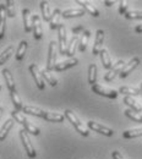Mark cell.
I'll return each instance as SVG.
<instances>
[{
  "label": "cell",
  "mask_w": 142,
  "mask_h": 159,
  "mask_svg": "<svg viewBox=\"0 0 142 159\" xmlns=\"http://www.w3.org/2000/svg\"><path fill=\"white\" fill-rule=\"evenodd\" d=\"M0 89H1V86H0Z\"/></svg>",
  "instance_id": "obj_46"
},
{
  "label": "cell",
  "mask_w": 142,
  "mask_h": 159,
  "mask_svg": "<svg viewBox=\"0 0 142 159\" xmlns=\"http://www.w3.org/2000/svg\"><path fill=\"white\" fill-rule=\"evenodd\" d=\"M30 72H31V75L33 76V79H34V82L37 83V87L43 91L44 88H45V83H44V80L42 77V72L41 70H39V67H38V65L37 64H31L30 65Z\"/></svg>",
  "instance_id": "obj_7"
},
{
  "label": "cell",
  "mask_w": 142,
  "mask_h": 159,
  "mask_svg": "<svg viewBox=\"0 0 142 159\" xmlns=\"http://www.w3.org/2000/svg\"><path fill=\"white\" fill-rule=\"evenodd\" d=\"M80 32H85V27H83L82 25H80V26H77V27H74V28H72V33H74L75 36H77Z\"/></svg>",
  "instance_id": "obj_40"
},
{
  "label": "cell",
  "mask_w": 142,
  "mask_h": 159,
  "mask_svg": "<svg viewBox=\"0 0 142 159\" xmlns=\"http://www.w3.org/2000/svg\"><path fill=\"white\" fill-rule=\"evenodd\" d=\"M103 42H104V31L103 30H98L97 33H96V40H94L93 50H92V54L93 55H98L101 53Z\"/></svg>",
  "instance_id": "obj_11"
},
{
  "label": "cell",
  "mask_w": 142,
  "mask_h": 159,
  "mask_svg": "<svg viewBox=\"0 0 142 159\" xmlns=\"http://www.w3.org/2000/svg\"><path fill=\"white\" fill-rule=\"evenodd\" d=\"M119 93H122V94H125V96L131 97V96H137V94H140V89L134 88V87H127V86H124V87H120Z\"/></svg>",
  "instance_id": "obj_32"
},
{
  "label": "cell",
  "mask_w": 142,
  "mask_h": 159,
  "mask_svg": "<svg viewBox=\"0 0 142 159\" xmlns=\"http://www.w3.org/2000/svg\"><path fill=\"white\" fill-rule=\"evenodd\" d=\"M140 93L142 94V83H141V86H140Z\"/></svg>",
  "instance_id": "obj_45"
},
{
  "label": "cell",
  "mask_w": 142,
  "mask_h": 159,
  "mask_svg": "<svg viewBox=\"0 0 142 159\" xmlns=\"http://www.w3.org/2000/svg\"><path fill=\"white\" fill-rule=\"evenodd\" d=\"M2 75H4V79H5V82H6V86L9 88L10 92H15L16 88H15V81H14V77L11 75V72L7 70V69H4L2 70Z\"/></svg>",
  "instance_id": "obj_18"
},
{
  "label": "cell",
  "mask_w": 142,
  "mask_h": 159,
  "mask_svg": "<svg viewBox=\"0 0 142 159\" xmlns=\"http://www.w3.org/2000/svg\"><path fill=\"white\" fill-rule=\"evenodd\" d=\"M10 97H11V100L14 103V107H15V110L16 111H20L23 109V105H22V100H21L19 93L15 91V92H10Z\"/></svg>",
  "instance_id": "obj_28"
},
{
  "label": "cell",
  "mask_w": 142,
  "mask_h": 159,
  "mask_svg": "<svg viewBox=\"0 0 142 159\" xmlns=\"http://www.w3.org/2000/svg\"><path fill=\"white\" fill-rule=\"evenodd\" d=\"M135 32L136 33H142V25H139L135 27Z\"/></svg>",
  "instance_id": "obj_42"
},
{
  "label": "cell",
  "mask_w": 142,
  "mask_h": 159,
  "mask_svg": "<svg viewBox=\"0 0 142 159\" xmlns=\"http://www.w3.org/2000/svg\"><path fill=\"white\" fill-rule=\"evenodd\" d=\"M76 2L79 4V5H81L82 9L86 11V12H88L89 15H92V16H94V17H98L99 16V11L93 6V5H91L88 1H83V0H76Z\"/></svg>",
  "instance_id": "obj_14"
},
{
  "label": "cell",
  "mask_w": 142,
  "mask_h": 159,
  "mask_svg": "<svg viewBox=\"0 0 142 159\" xmlns=\"http://www.w3.org/2000/svg\"><path fill=\"white\" fill-rule=\"evenodd\" d=\"M41 11L42 15H43V20L45 21H50V17H52V12H50V9H49V4L47 1H41Z\"/></svg>",
  "instance_id": "obj_30"
},
{
  "label": "cell",
  "mask_w": 142,
  "mask_h": 159,
  "mask_svg": "<svg viewBox=\"0 0 142 159\" xmlns=\"http://www.w3.org/2000/svg\"><path fill=\"white\" fill-rule=\"evenodd\" d=\"M113 4H114V1H108V0H105V1H104V5H105V6H108V7H109V6H112Z\"/></svg>",
  "instance_id": "obj_43"
},
{
  "label": "cell",
  "mask_w": 142,
  "mask_h": 159,
  "mask_svg": "<svg viewBox=\"0 0 142 159\" xmlns=\"http://www.w3.org/2000/svg\"><path fill=\"white\" fill-rule=\"evenodd\" d=\"M87 126H88V129H91V130H93V131H96V132H98V134H101V135L108 136V137H110V136L114 135V131H113L112 129L105 127V126H103V125L96 122V121H92V120L87 122Z\"/></svg>",
  "instance_id": "obj_8"
},
{
  "label": "cell",
  "mask_w": 142,
  "mask_h": 159,
  "mask_svg": "<svg viewBox=\"0 0 142 159\" xmlns=\"http://www.w3.org/2000/svg\"><path fill=\"white\" fill-rule=\"evenodd\" d=\"M88 83L91 86H94L97 83V65L91 64L88 66Z\"/></svg>",
  "instance_id": "obj_23"
},
{
  "label": "cell",
  "mask_w": 142,
  "mask_h": 159,
  "mask_svg": "<svg viewBox=\"0 0 142 159\" xmlns=\"http://www.w3.org/2000/svg\"><path fill=\"white\" fill-rule=\"evenodd\" d=\"M80 43V40H79V37L77 36H74L71 40H70V43H69V45H67V50H66V55L71 59L74 55H75V53H76V47H77V44Z\"/></svg>",
  "instance_id": "obj_21"
},
{
  "label": "cell",
  "mask_w": 142,
  "mask_h": 159,
  "mask_svg": "<svg viewBox=\"0 0 142 159\" xmlns=\"http://www.w3.org/2000/svg\"><path fill=\"white\" fill-rule=\"evenodd\" d=\"M79 64V60L76 59V58H71V59L66 60V61H62L60 64H57V66H55V71H58V72H60V71H65V70H67V69H70V67H74V66H76Z\"/></svg>",
  "instance_id": "obj_13"
},
{
  "label": "cell",
  "mask_w": 142,
  "mask_h": 159,
  "mask_svg": "<svg viewBox=\"0 0 142 159\" xmlns=\"http://www.w3.org/2000/svg\"><path fill=\"white\" fill-rule=\"evenodd\" d=\"M6 7L5 5H0V39L4 38L5 36V30H6Z\"/></svg>",
  "instance_id": "obj_12"
},
{
  "label": "cell",
  "mask_w": 142,
  "mask_h": 159,
  "mask_svg": "<svg viewBox=\"0 0 142 159\" xmlns=\"http://www.w3.org/2000/svg\"><path fill=\"white\" fill-rule=\"evenodd\" d=\"M64 113H65V115H64V116L69 120V122H71V125L76 129V131H77V132H80L82 136H85V137H87V136L89 135V131H88V130L82 125V122L80 121V119L76 116V114H75L74 111H71V110L66 109Z\"/></svg>",
  "instance_id": "obj_1"
},
{
  "label": "cell",
  "mask_w": 142,
  "mask_h": 159,
  "mask_svg": "<svg viewBox=\"0 0 142 159\" xmlns=\"http://www.w3.org/2000/svg\"><path fill=\"white\" fill-rule=\"evenodd\" d=\"M139 65H140V59H139V58H132V59L129 61V64H125L124 69H122L121 72H120V77H121V79L127 77Z\"/></svg>",
  "instance_id": "obj_9"
},
{
  "label": "cell",
  "mask_w": 142,
  "mask_h": 159,
  "mask_svg": "<svg viewBox=\"0 0 142 159\" xmlns=\"http://www.w3.org/2000/svg\"><path fill=\"white\" fill-rule=\"evenodd\" d=\"M57 66V42L52 40L49 44V49H48V59H47V71H52L54 70Z\"/></svg>",
  "instance_id": "obj_2"
},
{
  "label": "cell",
  "mask_w": 142,
  "mask_h": 159,
  "mask_svg": "<svg viewBox=\"0 0 142 159\" xmlns=\"http://www.w3.org/2000/svg\"><path fill=\"white\" fill-rule=\"evenodd\" d=\"M32 30H33V36L34 39L39 40L43 36V31H42V25L39 15H33L32 16Z\"/></svg>",
  "instance_id": "obj_10"
},
{
  "label": "cell",
  "mask_w": 142,
  "mask_h": 159,
  "mask_svg": "<svg viewBox=\"0 0 142 159\" xmlns=\"http://www.w3.org/2000/svg\"><path fill=\"white\" fill-rule=\"evenodd\" d=\"M22 126H23V130H25L27 134H31V135H34V136H38V135L41 134L39 129L36 127L34 125H32V124H31L30 121H27V120H26V122H25Z\"/></svg>",
  "instance_id": "obj_31"
},
{
  "label": "cell",
  "mask_w": 142,
  "mask_h": 159,
  "mask_svg": "<svg viewBox=\"0 0 142 159\" xmlns=\"http://www.w3.org/2000/svg\"><path fill=\"white\" fill-rule=\"evenodd\" d=\"M124 66H125V61H124V60H119V61H118L115 65H113V67L105 74L104 81H105V82H112L118 75H120V72H121V70L124 69Z\"/></svg>",
  "instance_id": "obj_6"
},
{
  "label": "cell",
  "mask_w": 142,
  "mask_h": 159,
  "mask_svg": "<svg viewBox=\"0 0 142 159\" xmlns=\"http://www.w3.org/2000/svg\"><path fill=\"white\" fill-rule=\"evenodd\" d=\"M11 115H12V118H14V120H16L19 124H21V125H23L25 122H26V118L21 114L20 111H16V110H14L12 113H11Z\"/></svg>",
  "instance_id": "obj_38"
},
{
  "label": "cell",
  "mask_w": 142,
  "mask_h": 159,
  "mask_svg": "<svg viewBox=\"0 0 142 159\" xmlns=\"http://www.w3.org/2000/svg\"><path fill=\"white\" fill-rule=\"evenodd\" d=\"M42 72V77L44 81H47V83H49L52 87H55L57 84H58V81L55 77H53L52 76V74L49 72V71H47V70H44V71H41Z\"/></svg>",
  "instance_id": "obj_34"
},
{
  "label": "cell",
  "mask_w": 142,
  "mask_h": 159,
  "mask_svg": "<svg viewBox=\"0 0 142 159\" xmlns=\"http://www.w3.org/2000/svg\"><path fill=\"white\" fill-rule=\"evenodd\" d=\"M125 116H127L129 119L134 120L135 122H142V115L141 114H139V113H135V111H132L131 109H127V110H125Z\"/></svg>",
  "instance_id": "obj_35"
},
{
  "label": "cell",
  "mask_w": 142,
  "mask_h": 159,
  "mask_svg": "<svg viewBox=\"0 0 142 159\" xmlns=\"http://www.w3.org/2000/svg\"><path fill=\"white\" fill-rule=\"evenodd\" d=\"M43 119L50 121V122H62L65 116L62 114H59V113H47Z\"/></svg>",
  "instance_id": "obj_27"
},
{
  "label": "cell",
  "mask_w": 142,
  "mask_h": 159,
  "mask_svg": "<svg viewBox=\"0 0 142 159\" xmlns=\"http://www.w3.org/2000/svg\"><path fill=\"white\" fill-rule=\"evenodd\" d=\"M86 15V11L83 9H69L61 12V16L65 19H72V17H81Z\"/></svg>",
  "instance_id": "obj_15"
},
{
  "label": "cell",
  "mask_w": 142,
  "mask_h": 159,
  "mask_svg": "<svg viewBox=\"0 0 142 159\" xmlns=\"http://www.w3.org/2000/svg\"><path fill=\"white\" fill-rule=\"evenodd\" d=\"M22 17H23V26H25V32H31L32 31V20H31V15H30V10L28 9H23L22 10Z\"/></svg>",
  "instance_id": "obj_22"
},
{
  "label": "cell",
  "mask_w": 142,
  "mask_h": 159,
  "mask_svg": "<svg viewBox=\"0 0 142 159\" xmlns=\"http://www.w3.org/2000/svg\"><path fill=\"white\" fill-rule=\"evenodd\" d=\"M58 37H59V53L61 55H66L67 50V36H66V28L64 25L59 26L58 28Z\"/></svg>",
  "instance_id": "obj_4"
},
{
  "label": "cell",
  "mask_w": 142,
  "mask_h": 159,
  "mask_svg": "<svg viewBox=\"0 0 142 159\" xmlns=\"http://www.w3.org/2000/svg\"><path fill=\"white\" fill-rule=\"evenodd\" d=\"M142 136V129H134V130H127L122 134L124 139H136Z\"/></svg>",
  "instance_id": "obj_33"
},
{
  "label": "cell",
  "mask_w": 142,
  "mask_h": 159,
  "mask_svg": "<svg viewBox=\"0 0 142 159\" xmlns=\"http://www.w3.org/2000/svg\"><path fill=\"white\" fill-rule=\"evenodd\" d=\"M20 139L22 144H23V147H25V149H26V152H27V156L30 158H36L37 152L33 148V146L31 143V139H30V136H28V134L25 130H21L20 131Z\"/></svg>",
  "instance_id": "obj_3"
},
{
  "label": "cell",
  "mask_w": 142,
  "mask_h": 159,
  "mask_svg": "<svg viewBox=\"0 0 142 159\" xmlns=\"http://www.w3.org/2000/svg\"><path fill=\"white\" fill-rule=\"evenodd\" d=\"M23 113H27L30 115H33V116H38V118H44V115L47 114V111L42 110L39 108H36V107H30V105H26L23 107Z\"/></svg>",
  "instance_id": "obj_19"
},
{
  "label": "cell",
  "mask_w": 142,
  "mask_h": 159,
  "mask_svg": "<svg viewBox=\"0 0 142 159\" xmlns=\"http://www.w3.org/2000/svg\"><path fill=\"white\" fill-rule=\"evenodd\" d=\"M14 50H15V47H14V45H10V47H7V48L0 54V66L4 65L7 60L10 59V57L14 54Z\"/></svg>",
  "instance_id": "obj_26"
},
{
  "label": "cell",
  "mask_w": 142,
  "mask_h": 159,
  "mask_svg": "<svg viewBox=\"0 0 142 159\" xmlns=\"http://www.w3.org/2000/svg\"><path fill=\"white\" fill-rule=\"evenodd\" d=\"M124 103L132 110V111H135V113H141L142 111V107L136 102V100L134 99L132 97H129V96H125L124 97Z\"/></svg>",
  "instance_id": "obj_16"
},
{
  "label": "cell",
  "mask_w": 142,
  "mask_h": 159,
  "mask_svg": "<svg viewBox=\"0 0 142 159\" xmlns=\"http://www.w3.org/2000/svg\"><path fill=\"white\" fill-rule=\"evenodd\" d=\"M14 127V120H7L4 125H2V127H1V130H0V142H2L4 139L7 137V134L10 132V130Z\"/></svg>",
  "instance_id": "obj_24"
},
{
  "label": "cell",
  "mask_w": 142,
  "mask_h": 159,
  "mask_svg": "<svg viewBox=\"0 0 142 159\" xmlns=\"http://www.w3.org/2000/svg\"><path fill=\"white\" fill-rule=\"evenodd\" d=\"M99 55H101L102 64H103L104 69H107V70H110V69L113 67V62H112V59H110V55H109L108 50L103 48V49L101 50V53H99Z\"/></svg>",
  "instance_id": "obj_20"
},
{
  "label": "cell",
  "mask_w": 142,
  "mask_h": 159,
  "mask_svg": "<svg viewBox=\"0 0 142 159\" xmlns=\"http://www.w3.org/2000/svg\"><path fill=\"white\" fill-rule=\"evenodd\" d=\"M92 91L99 96H103V97H107V98H110V99H117L118 96H119V92L114 91V89H110V88H105L103 86H99V84H94L92 86Z\"/></svg>",
  "instance_id": "obj_5"
},
{
  "label": "cell",
  "mask_w": 142,
  "mask_h": 159,
  "mask_svg": "<svg viewBox=\"0 0 142 159\" xmlns=\"http://www.w3.org/2000/svg\"><path fill=\"white\" fill-rule=\"evenodd\" d=\"M1 115H2V108L0 107V118H1Z\"/></svg>",
  "instance_id": "obj_44"
},
{
  "label": "cell",
  "mask_w": 142,
  "mask_h": 159,
  "mask_svg": "<svg viewBox=\"0 0 142 159\" xmlns=\"http://www.w3.org/2000/svg\"><path fill=\"white\" fill-rule=\"evenodd\" d=\"M127 7H129V5H127V1H120V5H119V14H121V15H125L126 12H127Z\"/></svg>",
  "instance_id": "obj_39"
},
{
  "label": "cell",
  "mask_w": 142,
  "mask_h": 159,
  "mask_svg": "<svg viewBox=\"0 0 142 159\" xmlns=\"http://www.w3.org/2000/svg\"><path fill=\"white\" fill-rule=\"evenodd\" d=\"M91 37V32L88 30H85V32L82 33V37L80 39V45H79V49L80 52H85L87 49V44H88V40Z\"/></svg>",
  "instance_id": "obj_29"
},
{
  "label": "cell",
  "mask_w": 142,
  "mask_h": 159,
  "mask_svg": "<svg viewBox=\"0 0 142 159\" xmlns=\"http://www.w3.org/2000/svg\"><path fill=\"white\" fill-rule=\"evenodd\" d=\"M5 7H6V14L9 17L14 19L16 16V10H15V5H14V1L11 0H7L6 4H5Z\"/></svg>",
  "instance_id": "obj_36"
},
{
  "label": "cell",
  "mask_w": 142,
  "mask_h": 159,
  "mask_svg": "<svg viewBox=\"0 0 142 159\" xmlns=\"http://www.w3.org/2000/svg\"><path fill=\"white\" fill-rule=\"evenodd\" d=\"M27 47H28V43H27L26 40H22L20 43V45L17 47V52H16V54H15L16 61H21V60L23 59V57H25V54H26V52H27Z\"/></svg>",
  "instance_id": "obj_25"
},
{
  "label": "cell",
  "mask_w": 142,
  "mask_h": 159,
  "mask_svg": "<svg viewBox=\"0 0 142 159\" xmlns=\"http://www.w3.org/2000/svg\"><path fill=\"white\" fill-rule=\"evenodd\" d=\"M60 17H61V11L59 9H55L52 14V17L49 21V25H50V28L52 30H58L59 26H60Z\"/></svg>",
  "instance_id": "obj_17"
},
{
  "label": "cell",
  "mask_w": 142,
  "mask_h": 159,
  "mask_svg": "<svg viewBox=\"0 0 142 159\" xmlns=\"http://www.w3.org/2000/svg\"><path fill=\"white\" fill-rule=\"evenodd\" d=\"M124 16L127 20H142V11H127Z\"/></svg>",
  "instance_id": "obj_37"
},
{
  "label": "cell",
  "mask_w": 142,
  "mask_h": 159,
  "mask_svg": "<svg viewBox=\"0 0 142 159\" xmlns=\"http://www.w3.org/2000/svg\"><path fill=\"white\" fill-rule=\"evenodd\" d=\"M112 157H113V159H124V157L121 156V153L118 152V151H114V152L112 153Z\"/></svg>",
  "instance_id": "obj_41"
}]
</instances>
